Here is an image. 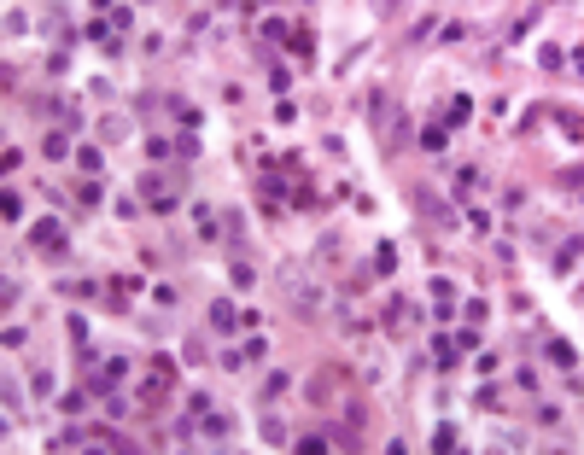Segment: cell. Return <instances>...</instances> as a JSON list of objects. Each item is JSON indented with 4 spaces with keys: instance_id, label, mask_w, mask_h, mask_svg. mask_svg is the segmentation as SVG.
Instances as JSON below:
<instances>
[{
    "instance_id": "cell-25",
    "label": "cell",
    "mask_w": 584,
    "mask_h": 455,
    "mask_svg": "<svg viewBox=\"0 0 584 455\" xmlns=\"http://www.w3.org/2000/svg\"><path fill=\"white\" fill-rule=\"evenodd\" d=\"M82 403H88L82 391H64V397H59V409H64V415H82Z\"/></svg>"
},
{
    "instance_id": "cell-22",
    "label": "cell",
    "mask_w": 584,
    "mask_h": 455,
    "mask_svg": "<svg viewBox=\"0 0 584 455\" xmlns=\"http://www.w3.org/2000/svg\"><path fill=\"white\" fill-rule=\"evenodd\" d=\"M199 239H222V228H217V216H210V210H199Z\"/></svg>"
},
{
    "instance_id": "cell-24",
    "label": "cell",
    "mask_w": 584,
    "mask_h": 455,
    "mask_svg": "<svg viewBox=\"0 0 584 455\" xmlns=\"http://www.w3.org/2000/svg\"><path fill=\"white\" fill-rule=\"evenodd\" d=\"M76 164H82V170L94 175V170H100V146H82V152H76Z\"/></svg>"
},
{
    "instance_id": "cell-6",
    "label": "cell",
    "mask_w": 584,
    "mask_h": 455,
    "mask_svg": "<svg viewBox=\"0 0 584 455\" xmlns=\"http://www.w3.org/2000/svg\"><path fill=\"white\" fill-rule=\"evenodd\" d=\"M549 362H555V368H567V373H578V350L567 345V338H549Z\"/></svg>"
},
{
    "instance_id": "cell-16",
    "label": "cell",
    "mask_w": 584,
    "mask_h": 455,
    "mask_svg": "<svg viewBox=\"0 0 584 455\" xmlns=\"http://www.w3.org/2000/svg\"><path fill=\"white\" fill-rule=\"evenodd\" d=\"M175 158H199V135H193V128L175 135Z\"/></svg>"
},
{
    "instance_id": "cell-15",
    "label": "cell",
    "mask_w": 584,
    "mask_h": 455,
    "mask_svg": "<svg viewBox=\"0 0 584 455\" xmlns=\"http://www.w3.org/2000/svg\"><path fill=\"white\" fill-rule=\"evenodd\" d=\"M170 152H175V140H164V135H152V140H146V158H152V164H164Z\"/></svg>"
},
{
    "instance_id": "cell-3",
    "label": "cell",
    "mask_w": 584,
    "mask_h": 455,
    "mask_svg": "<svg viewBox=\"0 0 584 455\" xmlns=\"http://www.w3.org/2000/svg\"><path fill=\"white\" fill-rule=\"evenodd\" d=\"M210 327H217V333H240V310H234L228 298H217V304H210Z\"/></svg>"
},
{
    "instance_id": "cell-18",
    "label": "cell",
    "mask_w": 584,
    "mask_h": 455,
    "mask_svg": "<svg viewBox=\"0 0 584 455\" xmlns=\"http://www.w3.org/2000/svg\"><path fill=\"white\" fill-rule=\"evenodd\" d=\"M397 269V246H380L374 251V274H392Z\"/></svg>"
},
{
    "instance_id": "cell-23",
    "label": "cell",
    "mask_w": 584,
    "mask_h": 455,
    "mask_svg": "<svg viewBox=\"0 0 584 455\" xmlns=\"http://www.w3.org/2000/svg\"><path fill=\"white\" fill-rule=\"evenodd\" d=\"M263 36H269V41H281V47H286V36H292V29H286L281 18H263Z\"/></svg>"
},
{
    "instance_id": "cell-7",
    "label": "cell",
    "mask_w": 584,
    "mask_h": 455,
    "mask_svg": "<svg viewBox=\"0 0 584 455\" xmlns=\"http://www.w3.org/2000/svg\"><path fill=\"white\" fill-rule=\"evenodd\" d=\"M474 193H485V175L467 164V170H456V199H474Z\"/></svg>"
},
{
    "instance_id": "cell-4",
    "label": "cell",
    "mask_w": 584,
    "mask_h": 455,
    "mask_svg": "<svg viewBox=\"0 0 584 455\" xmlns=\"http://www.w3.org/2000/svg\"><path fill=\"white\" fill-rule=\"evenodd\" d=\"M88 41H94V47H100V53H105V59H111V53H117V47H123V41H117V29H111L105 18H94V24H88Z\"/></svg>"
},
{
    "instance_id": "cell-5",
    "label": "cell",
    "mask_w": 584,
    "mask_h": 455,
    "mask_svg": "<svg viewBox=\"0 0 584 455\" xmlns=\"http://www.w3.org/2000/svg\"><path fill=\"white\" fill-rule=\"evenodd\" d=\"M415 140H421V152H432V158H438V152L450 146V128H444V123H427V128H421Z\"/></svg>"
},
{
    "instance_id": "cell-28",
    "label": "cell",
    "mask_w": 584,
    "mask_h": 455,
    "mask_svg": "<svg viewBox=\"0 0 584 455\" xmlns=\"http://www.w3.org/2000/svg\"><path fill=\"white\" fill-rule=\"evenodd\" d=\"M105 415H111V420H123V415H129V403H123L117 391H105Z\"/></svg>"
},
{
    "instance_id": "cell-19",
    "label": "cell",
    "mask_w": 584,
    "mask_h": 455,
    "mask_svg": "<svg viewBox=\"0 0 584 455\" xmlns=\"http://www.w3.org/2000/svg\"><path fill=\"white\" fill-rule=\"evenodd\" d=\"M41 152H47V158H64V152H71V140H64V135H59V128H53V135H47V140H41Z\"/></svg>"
},
{
    "instance_id": "cell-11",
    "label": "cell",
    "mask_w": 584,
    "mask_h": 455,
    "mask_svg": "<svg viewBox=\"0 0 584 455\" xmlns=\"http://www.w3.org/2000/svg\"><path fill=\"white\" fill-rule=\"evenodd\" d=\"M573 269H578V234H573V239H567V246L555 251V274H573Z\"/></svg>"
},
{
    "instance_id": "cell-14",
    "label": "cell",
    "mask_w": 584,
    "mask_h": 455,
    "mask_svg": "<svg viewBox=\"0 0 584 455\" xmlns=\"http://www.w3.org/2000/svg\"><path fill=\"white\" fill-rule=\"evenodd\" d=\"M0 216H6V222H18V216H24V199H18V193H12V187L0 193Z\"/></svg>"
},
{
    "instance_id": "cell-1",
    "label": "cell",
    "mask_w": 584,
    "mask_h": 455,
    "mask_svg": "<svg viewBox=\"0 0 584 455\" xmlns=\"http://www.w3.org/2000/svg\"><path fill=\"white\" fill-rule=\"evenodd\" d=\"M140 199L158 210V216H164V210H175V199H182V193H175V181L170 175H158V170H146V181H140Z\"/></svg>"
},
{
    "instance_id": "cell-17",
    "label": "cell",
    "mask_w": 584,
    "mask_h": 455,
    "mask_svg": "<svg viewBox=\"0 0 584 455\" xmlns=\"http://www.w3.org/2000/svg\"><path fill=\"white\" fill-rule=\"evenodd\" d=\"M170 111H175V117H182L187 128H193V123H199V105H193V100H182V94H175V100H170Z\"/></svg>"
},
{
    "instance_id": "cell-8",
    "label": "cell",
    "mask_w": 584,
    "mask_h": 455,
    "mask_svg": "<svg viewBox=\"0 0 584 455\" xmlns=\"http://www.w3.org/2000/svg\"><path fill=\"white\" fill-rule=\"evenodd\" d=\"M432 362H438V373H450V368H456V338H444V333H438V338H432Z\"/></svg>"
},
{
    "instance_id": "cell-20",
    "label": "cell",
    "mask_w": 584,
    "mask_h": 455,
    "mask_svg": "<svg viewBox=\"0 0 584 455\" xmlns=\"http://www.w3.org/2000/svg\"><path fill=\"white\" fill-rule=\"evenodd\" d=\"M228 281H234V286H240V292H246V286H251V281H257V269H251V263H234V269H228Z\"/></svg>"
},
{
    "instance_id": "cell-13",
    "label": "cell",
    "mask_w": 584,
    "mask_h": 455,
    "mask_svg": "<svg viewBox=\"0 0 584 455\" xmlns=\"http://www.w3.org/2000/svg\"><path fill=\"white\" fill-rule=\"evenodd\" d=\"M467 117H474V100H467V94H456V100H450V128H462Z\"/></svg>"
},
{
    "instance_id": "cell-2",
    "label": "cell",
    "mask_w": 584,
    "mask_h": 455,
    "mask_svg": "<svg viewBox=\"0 0 584 455\" xmlns=\"http://www.w3.org/2000/svg\"><path fill=\"white\" fill-rule=\"evenodd\" d=\"M29 246L36 251H64V228L47 216V222H36V234H29Z\"/></svg>"
},
{
    "instance_id": "cell-9",
    "label": "cell",
    "mask_w": 584,
    "mask_h": 455,
    "mask_svg": "<svg viewBox=\"0 0 584 455\" xmlns=\"http://www.w3.org/2000/svg\"><path fill=\"white\" fill-rule=\"evenodd\" d=\"M286 47H292V53H298L304 64H310V59H316V29H292V36H286Z\"/></svg>"
},
{
    "instance_id": "cell-21",
    "label": "cell",
    "mask_w": 584,
    "mask_h": 455,
    "mask_svg": "<svg viewBox=\"0 0 584 455\" xmlns=\"http://www.w3.org/2000/svg\"><path fill=\"white\" fill-rule=\"evenodd\" d=\"M286 385H292V373H269V380H263V397H281Z\"/></svg>"
},
{
    "instance_id": "cell-26",
    "label": "cell",
    "mask_w": 584,
    "mask_h": 455,
    "mask_svg": "<svg viewBox=\"0 0 584 455\" xmlns=\"http://www.w3.org/2000/svg\"><path fill=\"white\" fill-rule=\"evenodd\" d=\"M538 24V12H526V18H514V29H509V41H526V29Z\"/></svg>"
},
{
    "instance_id": "cell-27",
    "label": "cell",
    "mask_w": 584,
    "mask_h": 455,
    "mask_svg": "<svg viewBox=\"0 0 584 455\" xmlns=\"http://www.w3.org/2000/svg\"><path fill=\"white\" fill-rule=\"evenodd\" d=\"M538 59H543V70H561V64H567V53H561V47H543Z\"/></svg>"
},
{
    "instance_id": "cell-12",
    "label": "cell",
    "mask_w": 584,
    "mask_h": 455,
    "mask_svg": "<svg viewBox=\"0 0 584 455\" xmlns=\"http://www.w3.org/2000/svg\"><path fill=\"white\" fill-rule=\"evenodd\" d=\"M100 140H129V117H117V111L100 117Z\"/></svg>"
},
{
    "instance_id": "cell-10",
    "label": "cell",
    "mask_w": 584,
    "mask_h": 455,
    "mask_svg": "<svg viewBox=\"0 0 584 455\" xmlns=\"http://www.w3.org/2000/svg\"><path fill=\"white\" fill-rule=\"evenodd\" d=\"M409 128H415L409 117H397V123H392V135H380V140H386V152H403V146H409Z\"/></svg>"
}]
</instances>
